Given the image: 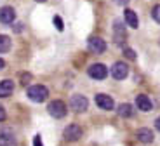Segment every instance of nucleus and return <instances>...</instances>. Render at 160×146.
<instances>
[{
    "label": "nucleus",
    "mask_w": 160,
    "mask_h": 146,
    "mask_svg": "<svg viewBox=\"0 0 160 146\" xmlns=\"http://www.w3.org/2000/svg\"><path fill=\"white\" fill-rule=\"evenodd\" d=\"M124 52H125V56H127L129 59H134V58H136V52L132 51V49H125Z\"/></svg>",
    "instance_id": "20"
},
{
    "label": "nucleus",
    "mask_w": 160,
    "mask_h": 146,
    "mask_svg": "<svg viewBox=\"0 0 160 146\" xmlns=\"http://www.w3.org/2000/svg\"><path fill=\"white\" fill-rule=\"evenodd\" d=\"M11 38H9L7 35H0V54H5V52L11 51Z\"/></svg>",
    "instance_id": "14"
},
{
    "label": "nucleus",
    "mask_w": 160,
    "mask_h": 146,
    "mask_svg": "<svg viewBox=\"0 0 160 146\" xmlns=\"http://www.w3.org/2000/svg\"><path fill=\"white\" fill-rule=\"evenodd\" d=\"M136 106L139 108V110H143V111H150L153 108V104H152V101H150L144 94H139L136 98Z\"/></svg>",
    "instance_id": "11"
},
{
    "label": "nucleus",
    "mask_w": 160,
    "mask_h": 146,
    "mask_svg": "<svg viewBox=\"0 0 160 146\" xmlns=\"http://www.w3.org/2000/svg\"><path fill=\"white\" fill-rule=\"evenodd\" d=\"M89 75H91L94 80H103V78H106V75H108V70H106L104 64L96 63V64H92V66L89 68Z\"/></svg>",
    "instance_id": "5"
},
{
    "label": "nucleus",
    "mask_w": 160,
    "mask_h": 146,
    "mask_svg": "<svg viewBox=\"0 0 160 146\" xmlns=\"http://www.w3.org/2000/svg\"><path fill=\"white\" fill-rule=\"evenodd\" d=\"M124 16H125V23H127L131 28H138V26H139V19H138V16H136V12H134V11L125 9Z\"/></svg>",
    "instance_id": "12"
},
{
    "label": "nucleus",
    "mask_w": 160,
    "mask_h": 146,
    "mask_svg": "<svg viewBox=\"0 0 160 146\" xmlns=\"http://www.w3.org/2000/svg\"><path fill=\"white\" fill-rule=\"evenodd\" d=\"M2 120H5V110H4V106L0 104V122H2Z\"/></svg>",
    "instance_id": "22"
},
{
    "label": "nucleus",
    "mask_w": 160,
    "mask_h": 146,
    "mask_svg": "<svg viewBox=\"0 0 160 146\" xmlns=\"http://www.w3.org/2000/svg\"><path fill=\"white\" fill-rule=\"evenodd\" d=\"M155 125H157V129H158V130H160V117H158V118H157V122H155Z\"/></svg>",
    "instance_id": "23"
},
{
    "label": "nucleus",
    "mask_w": 160,
    "mask_h": 146,
    "mask_svg": "<svg viewBox=\"0 0 160 146\" xmlns=\"http://www.w3.org/2000/svg\"><path fill=\"white\" fill-rule=\"evenodd\" d=\"M14 92V83L12 80H2L0 82V98H9Z\"/></svg>",
    "instance_id": "10"
},
{
    "label": "nucleus",
    "mask_w": 160,
    "mask_h": 146,
    "mask_svg": "<svg viewBox=\"0 0 160 146\" xmlns=\"http://www.w3.org/2000/svg\"><path fill=\"white\" fill-rule=\"evenodd\" d=\"M14 19H16V12H14L12 7H2L0 9V21L4 24H11Z\"/></svg>",
    "instance_id": "9"
},
{
    "label": "nucleus",
    "mask_w": 160,
    "mask_h": 146,
    "mask_svg": "<svg viewBox=\"0 0 160 146\" xmlns=\"http://www.w3.org/2000/svg\"><path fill=\"white\" fill-rule=\"evenodd\" d=\"M35 2H45V0H35Z\"/></svg>",
    "instance_id": "26"
},
{
    "label": "nucleus",
    "mask_w": 160,
    "mask_h": 146,
    "mask_svg": "<svg viewBox=\"0 0 160 146\" xmlns=\"http://www.w3.org/2000/svg\"><path fill=\"white\" fill-rule=\"evenodd\" d=\"M70 106H72L73 111L82 113V111L87 110L89 101H87V98H84L82 94H75V96H72V99H70Z\"/></svg>",
    "instance_id": "3"
},
{
    "label": "nucleus",
    "mask_w": 160,
    "mask_h": 146,
    "mask_svg": "<svg viewBox=\"0 0 160 146\" xmlns=\"http://www.w3.org/2000/svg\"><path fill=\"white\" fill-rule=\"evenodd\" d=\"M26 94H28V98L32 99V101H35V103H42V101L47 99L49 91H47V87H44V85H32Z\"/></svg>",
    "instance_id": "1"
},
{
    "label": "nucleus",
    "mask_w": 160,
    "mask_h": 146,
    "mask_svg": "<svg viewBox=\"0 0 160 146\" xmlns=\"http://www.w3.org/2000/svg\"><path fill=\"white\" fill-rule=\"evenodd\" d=\"M21 83H23V85H28L30 83V78H32V75H30V73H21Z\"/></svg>",
    "instance_id": "19"
},
{
    "label": "nucleus",
    "mask_w": 160,
    "mask_h": 146,
    "mask_svg": "<svg viewBox=\"0 0 160 146\" xmlns=\"http://www.w3.org/2000/svg\"><path fill=\"white\" fill-rule=\"evenodd\" d=\"M0 146H16V139H14V136L0 134Z\"/></svg>",
    "instance_id": "15"
},
{
    "label": "nucleus",
    "mask_w": 160,
    "mask_h": 146,
    "mask_svg": "<svg viewBox=\"0 0 160 146\" xmlns=\"http://www.w3.org/2000/svg\"><path fill=\"white\" fill-rule=\"evenodd\" d=\"M47 110H49V113H51L54 118H63L64 115H66V111H68L66 110V104H64L61 99H54V101H51Z\"/></svg>",
    "instance_id": "2"
},
{
    "label": "nucleus",
    "mask_w": 160,
    "mask_h": 146,
    "mask_svg": "<svg viewBox=\"0 0 160 146\" xmlns=\"http://www.w3.org/2000/svg\"><path fill=\"white\" fill-rule=\"evenodd\" d=\"M117 111H118L120 117H125V118H127V117L132 115V106L131 104H120V106L117 108Z\"/></svg>",
    "instance_id": "16"
},
{
    "label": "nucleus",
    "mask_w": 160,
    "mask_h": 146,
    "mask_svg": "<svg viewBox=\"0 0 160 146\" xmlns=\"http://www.w3.org/2000/svg\"><path fill=\"white\" fill-rule=\"evenodd\" d=\"M112 75L115 80H124L129 75V66L125 63H115L112 66Z\"/></svg>",
    "instance_id": "6"
},
{
    "label": "nucleus",
    "mask_w": 160,
    "mask_h": 146,
    "mask_svg": "<svg viewBox=\"0 0 160 146\" xmlns=\"http://www.w3.org/2000/svg\"><path fill=\"white\" fill-rule=\"evenodd\" d=\"M33 146H44V144H42V138H40L38 134H37L35 139H33Z\"/></svg>",
    "instance_id": "21"
},
{
    "label": "nucleus",
    "mask_w": 160,
    "mask_h": 146,
    "mask_svg": "<svg viewBox=\"0 0 160 146\" xmlns=\"http://www.w3.org/2000/svg\"><path fill=\"white\" fill-rule=\"evenodd\" d=\"M54 24H56V28H58V30H59V32H63L64 24H63V19H61L59 16H54Z\"/></svg>",
    "instance_id": "18"
},
{
    "label": "nucleus",
    "mask_w": 160,
    "mask_h": 146,
    "mask_svg": "<svg viewBox=\"0 0 160 146\" xmlns=\"http://www.w3.org/2000/svg\"><path fill=\"white\" fill-rule=\"evenodd\" d=\"M5 66V63H4V59H0V70H2V68Z\"/></svg>",
    "instance_id": "24"
},
{
    "label": "nucleus",
    "mask_w": 160,
    "mask_h": 146,
    "mask_svg": "<svg viewBox=\"0 0 160 146\" xmlns=\"http://www.w3.org/2000/svg\"><path fill=\"white\" fill-rule=\"evenodd\" d=\"M87 43H89V49H91L92 52H96V54H101V52L106 51V43H104V40L99 38V37H91Z\"/></svg>",
    "instance_id": "7"
},
{
    "label": "nucleus",
    "mask_w": 160,
    "mask_h": 146,
    "mask_svg": "<svg viewBox=\"0 0 160 146\" xmlns=\"http://www.w3.org/2000/svg\"><path fill=\"white\" fill-rule=\"evenodd\" d=\"M96 104L101 110H106V111L113 110V99L106 94H98L96 96Z\"/></svg>",
    "instance_id": "8"
},
{
    "label": "nucleus",
    "mask_w": 160,
    "mask_h": 146,
    "mask_svg": "<svg viewBox=\"0 0 160 146\" xmlns=\"http://www.w3.org/2000/svg\"><path fill=\"white\" fill-rule=\"evenodd\" d=\"M152 16H153V19H155L157 23L160 24V5H155V7H153V11H152Z\"/></svg>",
    "instance_id": "17"
},
{
    "label": "nucleus",
    "mask_w": 160,
    "mask_h": 146,
    "mask_svg": "<svg viewBox=\"0 0 160 146\" xmlns=\"http://www.w3.org/2000/svg\"><path fill=\"white\" fill-rule=\"evenodd\" d=\"M117 2H118V4H127L129 0H117Z\"/></svg>",
    "instance_id": "25"
},
{
    "label": "nucleus",
    "mask_w": 160,
    "mask_h": 146,
    "mask_svg": "<svg viewBox=\"0 0 160 146\" xmlns=\"http://www.w3.org/2000/svg\"><path fill=\"white\" fill-rule=\"evenodd\" d=\"M63 138L66 139V141H70V143L78 141V139L82 138V129H80L78 125H75V123H72V125H68L66 129H64Z\"/></svg>",
    "instance_id": "4"
},
{
    "label": "nucleus",
    "mask_w": 160,
    "mask_h": 146,
    "mask_svg": "<svg viewBox=\"0 0 160 146\" xmlns=\"http://www.w3.org/2000/svg\"><path fill=\"white\" fill-rule=\"evenodd\" d=\"M138 139H139L141 143H152L153 141V132L150 129H139L138 130Z\"/></svg>",
    "instance_id": "13"
}]
</instances>
